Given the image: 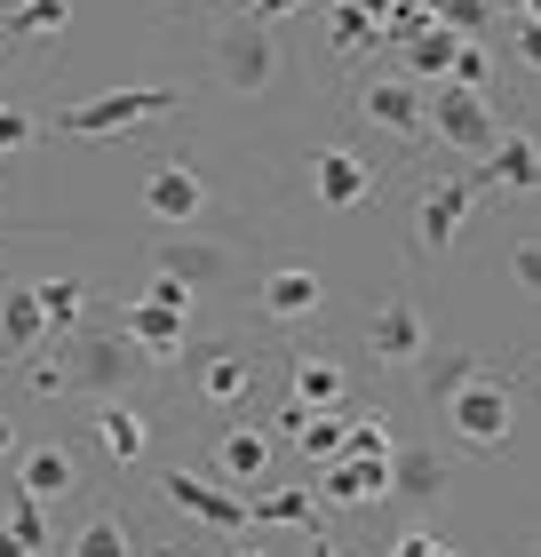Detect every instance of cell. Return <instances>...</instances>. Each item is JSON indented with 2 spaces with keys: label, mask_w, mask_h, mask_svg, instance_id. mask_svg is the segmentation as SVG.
<instances>
[{
  "label": "cell",
  "mask_w": 541,
  "mask_h": 557,
  "mask_svg": "<svg viewBox=\"0 0 541 557\" xmlns=\"http://www.w3.org/2000/svg\"><path fill=\"white\" fill-rule=\"evenodd\" d=\"M208 72H216V88H231V96H263L279 81V33L263 16H247V9L208 24Z\"/></svg>",
  "instance_id": "obj_1"
},
{
  "label": "cell",
  "mask_w": 541,
  "mask_h": 557,
  "mask_svg": "<svg viewBox=\"0 0 541 557\" xmlns=\"http://www.w3.org/2000/svg\"><path fill=\"white\" fill-rule=\"evenodd\" d=\"M144 367H151V359L120 335V326H81V335H64V374H72V398H127Z\"/></svg>",
  "instance_id": "obj_2"
},
{
  "label": "cell",
  "mask_w": 541,
  "mask_h": 557,
  "mask_svg": "<svg viewBox=\"0 0 541 557\" xmlns=\"http://www.w3.org/2000/svg\"><path fill=\"white\" fill-rule=\"evenodd\" d=\"M184 104V88H104V96H81V104L57 112V136H136L151 120H168Z\"/></svg>",
  "instance_id": "obj_3"
},
{
  "label": "cell",
  "mask_w": 541,
  "mask_h": 557,
  "mask_svg": "<svg viewBox=\"0 0 541 557\" xmlns=\"http://www.w3.org/2000/svg\"><path fill=\"white\" fill-rule=\"evenodd\" d=\"M367 359L374 367H422L430 359V311L415 287H391L367 311Z\"/></svg>",
  "instance_id": "obj_4"
},
{
  "label": "cell",
  "mask_w": 541,
  "mask_h": 557,
  "mask_svg": "<svg viewBox=\"0 0 541 557\" xmlns=\"http://www.w3.org/2000/svg\"><path fill=\"white\" fill-rule=\"evenodd\" d=\"M136 199H144V223H160V232H199V223L216 215V191L192 160H160Z\"/></svg>",
  "instance_id": "obj_5"
},
{
  "label": "cell",
  "mask_w": 541,
  "mask_h": 557,
  "mask_svg": "<svg viewBox=\"0 0 541 557\" xmlns=\"http://www.w3.org/2000/svg\"><path fill=\"white\" fill-rule=\"evenodd\" d=\"M446 422H454V438H462V446L494 454V446L509 438V422H518V398H509V383H502L494 367H478L470 383L446 398Z\"/></svg>",
  "instance_id": "obj_6"
},
{
  "label": "cell",
  "mask_w": 541,
  "mask_h": 557,
  "mask_svg": "<svg viewBox=\"0 0 541 557\" xmlns=\"http://www.w3.org/2000/svg\"><path fill=\"white\" fill-rule=\"evenodd\" d=\"M422 104H430V136H446V151H462V160H485V151L502 144V128H494V112H485V96H478V88H462V81H430V88H422Z\"/></svg>",
  "instance_id": "obj_7"
},
{
  "label": "cell",
  "mask_w": 541,
  "mask_h": 557,
  "mask_svg": "<svg viewBox=\"0 0 541 557\" xmlns=\"http://www.w3.org/2000/svg\"><path fill=\"white\" fill-rule=\"evenodd\" d=\"M470 208H478V175H430L415 199V223H406L415 256H446L462 239V223H470Z\"/></svg>",
  "instance_id": "obj_8"
},
{
  "label": "cell",
  "mask_w": 541,
  "mask_h": 557,
  "mask_svg": "<svg viewBox=\"0 0 541 557\" xmlns=\"http://www.w3.org/2000/svg\"><path fill=\"white\" fill-rule=\"evenodd\" d=\"M160 494H168L184 518H199L208 534H255V525H247V502L231 494L223 478H208V470H160Z\"/></svg>",
  "instance_id": "obj_9"
},
{
  "label": "cell",
  "mask_w": 541,
  "mask_h": 557,
  "mask_svg": "<svg viewBox=\"0 0 541 557\" xmlns=\"http://www.w3.org/2000/svg\"><path fill=\"white\" fill-rule=\"evenodd\" d=\"M151 271L160 278H184V287H223L231 271H239V247L231 239H192V232H168L160 247H151Z\"/></svg>",
  "instance_id": "obj_10"
},
{
  "label": "cell",
  "mask_w": 541,
  "mask_h": 557,
  "mask_svg": "<svg viewBox=\"0 0 541 557\" xmlns=\"http://www.w3.org/2000/svg\"><path fill=\"white\" fill-rule=\"evenodd\" d=\"M112 326L144 350L151 367H168V359H184V326H192V311H175V302H160V295H136Z\"/></svg>",
  "instance_id": "obj_11"
},
{
  "label": "cell",
  "mask_w": 541,
  "mask_h": 557,
  "mask_svg": "<svg viewBox=\"0 0 541 557\" xmlns=\"http://www.w3.org/2000/svg\"><path fill=\"white\" fill-rule=\"evenodd\" d=\"M358 112H367L382 136H398V144L430 136V104H422L415 81H358Z\"/></svg>",
  "instance_id": "obj_12"
},
{
  "label": "cell",
  "mask_w": 541,
  "mask_h": 557,
  "mask_svg": "<svg viewBox=\"0 0 541 557\" xmlns=\"http://www.w3.org/2000/svg\"><path fill=\"white\" fill-rule=\"evenodd\" d=\"M255 302H263V319L295 326V319H311L319 302H327V278L311 263H271L263 278H255Z\"/></svg>",
  "instance_id": "obj_13"
},
{
  "label": "cell",
  "mask_w": 541,
  "mask_h": 557,
  "mask_svg": "<svg viewBox=\"0 0 541 557\" xmlns=\"http://www.w3.org/2000/svg\"><path fill=\"white\" fill-rule=\"evenodd\" d=\"M208 478H223L231 494H239V486H255V478H271V430L239 414V422H231L223 438H216V454H208Z\"/></svg>",
  "instance_id": "obj_14"
},
{
  "label": "cell",
  "mask_w": 541,
  "mask_h": 557,
  "mask_svg": "<svg viewBox=\"0 0 541 557\" xmlns=\"http://www.w3.org/2000/svg\"><path fill=\"white\" fill-rule=\"evenodd\" d=\"M311 199L327 215H343V208H358V199H374V168L358 160L351 144H327L319 160H311Z\"/></svg>",
  "instance_id": "obj_15"
},
{
  "label": "cell",
  "mask_w": 541,
  "mask_h": 557,
  "mask_svg": "<svg viewBox=\"0 0 541 557\" xmlns=\"http://www.w3.org/2000/svg\"><path fill=\"white\" fill-rule=\"evenodd\" d=\"M446 486H454V462H446V454H430V446H391V502L430 510Z\"/></svg>",
  "instance_id": "obj_16"
},
{
  "label": "cell",
  "mask_w": 541,
  "mask_h": 557,
  "mask_svg": "<svg viewBox=\"0 0 541 557\" xmlns=\"http://www.w3.org/2000/svg\"><path fill=\"white\" fill-rule=\"evenodd\" d=\"M327 502H391V454H334L319 470Z\"/></svg>",
  "instance_id": "obj_17"
},
{
  "label": "cell",
  "mask_w": 541,
  "mask_h": 557,
  "mask_svg": "<svg viewBox=\"0 0 541 557\" xmlns=\"http://www.w3.org/2000/svg\"><path fill=\"white\" fill-rule=\"evenodd\" d=\"M72 486H81V462H72V446H16V494L64 502Z\"/></svg>",
  "instance_id": "obj_18"
},
{
  "label": "cell",
  "mask_w": 541,
  "mask_h": 557,
  "mask_svg": "<svg viewBox=\"0 0 541 557\" xmlns=\"http://www.w3.org/2000/svg\"><path fill=\"white\" fill-rule=\"evenodd\" d=\"M96 446H104L120 470H136L144 454H151V422H144V407H127V398H96Z\"/></svg>",
  "instance_id": "obj_19"
},
{
  "label": "cell",
  "mask_w": 541,
  "mask_h": 557,
  "mask_svg": "<svg viewBox=\"0 0 541 557\" xmlns=\"http://www.w3.org/2000/svg\"><path fill=\"white\" fill-rule=\"evenodd\" d=\"M279 430L303 446V462H311V470H327L334 454H343V438H351V407H334V414H303V407H287V414H279Z\"/></svg>",
  "instance_id": "obj_20"
},
{
  "label": "cell",
  "mask_w": 541,
  "mask_h": 557,
  "mask_svg": "<svg viewBox=\"0 0 541 557\" xmlns=\"http://www.w3.org/2000/svg\"><path fill=\"white\" fill-rule=\"evenodd\" d=\"M48 343V311H40V287H9L0 295V350L24 359V350Z\"/></svg>",
  "instance_id": "obj_21"
},
{
  "label": "cell",
  "mask_w": 541,
  "mask_h": 557,
  "mask_svg": "<svg viewBox=\"0 0 541 557\" xmlns=\"http://www.w3.org/2000/svg\"><path fill=\"white\" fill-rule=\"evenodd\" d=\"M478 175H485V184H502V191H541V144L533 136H502L478 160Z\"/></svg>",
  "instance_id": "obj_22"
},
{
  "label": "cell",
  "mask_w": 541,
  "mask_h": 557,
  "mask_svg": "<svg viewBox=\"0 0 541 557\" xmlns=\"http://www.w3.org/2000/svg\"><path fill=\"white\" fill-rule=\"evenodd\" d=\"M287 407H303V414L351 407V374L334 367V359H295V398H287Z\"/></svg>",
  "instance_id": "obj_23"
},
{
  "label": "cell",
  "mask_w": 541,
  "mask_h": 557,
  "mask_svg": "<svg viewBox=\"0 0 541 557\" xmlns=\"http://www.w3.org/2000/svg\"><path fill=\"white\" fill-rule=\"evenodd\" d=\"M64 557H136V525H127L120 510H88L81 525H72Z\"/></svg>",
  "instance_id": "obj_24"
},
{
  "label": "cell",
  "mask_w": 541,
  "mask_h": 557,
  "mask_svg": "<svg viewBox=\"0 0 541 557\" xmlns=\"http://www.w3.org/2000/svg\"><path fill=\"white\" fill-rule=\"evenodd\" d=\"M199 398H208V407H223V414H239L247 398H255V367L239 359V350H223V359L199 367Z\"/></svg>",
  "instance_id": "obj_25"
},
{
  "label": "cell",
  "mask_w": 541,
  "mask_h": 557,
  "mask_svg": "<svg viewBox=\"0 0 541 557\" xmlns=\"http://www.w3.org/2000/svg\"><path fill=\"white\" fill-rule=\"evenodd\" d=\"M40 311H48V343L88 326V278H40Z\"/></svg>",
  "instance_id": "obj_26"
},
{
  "label": "cell",
  "mask_w": 541,
  "mask_h": 557,
  "mask_svg": "<svg viewBox=\"0 0 541 557\" xmlns=\"http://www.w3.org/2000/svg\"><path fill=\"white\" fill-rule=\"evenodd\" d=\"M247 525H303V534H319V510L303 486H271V494L247 502Z\"/></svg>",
  "instance_id": "obj_27"
},
{
  "label": "cell",
  "mask_w": 541,
  "mask_h": 557,
  "mask_svg": "<svg viewBox=\"0 0 541 557\" xmlns=\"http://www.w3.org/2000/svg\"><path fill=\"white\" fill-rule=\"evenodd\" d=\"M478 367H485L478 350H430V359H422V391H430V407H446V398L470 383Z\"/></svg>",
  "instance_id": "obj_28"
},
{
  "label": "cell",
  "mask_w": 541,
  "mask_h": 557,
  "mask_svg": "<svg viewBox=\"0 0 541 557\" xmlns=\"http://www.w3.org/2000/svg\"><path fill=\"white\" fill-rule=\"evenodd\" d=\"M454 57H462V33H454V24L415 33V72H422V81H454Z\"/></svg>",
  "instance_id": "obj_29"
},
{
  "label": "cell",
  "mask_w": 541,
  "mask_h": 557,
  "mask_svg": "<svg viewBox=\"0 0 541 557\" xmlns=\"http://www.w3.org/2000/svg\"><path fill=\"white\" fill-rule=\"evenodd\" d=\"M64 24H72V0H24V9H16L24 40H64Z\"/></svg>",
  "instance_id": "obj_30"
},
{
  "label": "cell",
  "mask_w": 541,
  "mask_h": 557,
  "mask_svg": "<svg viewBox=\"0 0 541 557\" xmlns=\"http://www.w3.org/2000/svg\"><path fill=\"white\" fill-rule=\"evenodd\" d=\"M24 391L33 398H72V374H64V359H48V350H24Z\"/></svg>",
  "instance_id": "obj_31"
},
{
  "label": "cell",
  "mask_w": 541,
  "mask_h": 557,
  "mask_svg": "<svg viewBox=\"0 0 541 557\" xmlns=\"http://www.w3.org/2000/svg\"><path fill=\"white\" fill-rule=\"evenodd\" d=\"M509 287H518L526 302H541V232L509 239Z\"/></svg>",
  "instance_id": "obj_32"
},
{
  "label": "cell",
  "mask_w": 541,
  "mask_h": 557,
  "mask_svg": "<svg viewBox=\"0 0 541 557\" xmlns=\"http://www.w3.org/2000/svg\"><path fill=\"white\" fill-rule=\"evenodd\" d=\"M9 525H16V534L33 542V549H48V502H33V494H9Z\"/></svg>",
  "instance_id": "obj_33"
},
{
  "label": "cell",
  "mask_w": 541,
  "mask_h": 557,
  "mask_svg": "<svg viewBox=\"0 0 541 557\" xmlns=\"http://www.w3.org/2000/svg\"><path fill=\"white\" fill-rule=\"evenodd\" d=\"M391 557H462L454 542H438V534H422V525H415V534H398L391 542Z\"/></svg>",
  "instance_id": "obj_34"
},
{
  "label": "cell",
  "mask_w": 541,
  "mask_h": 557,
  "mask_svg": "<svg viewBox=\"0 0 541 557\" xmlns=\"http://www.w3.org/2000/svg\"><path fill=\"white\" fill-rule=\"evenodd\" d=\"M24 136H33V120H24L16 104H0V160H9V151H16Z\"/></svg>",
  "instance_id": "obj_35"
},
{
  "label": "cell",
  "mask_w": 541,
  "mask_h": 557,
  "mask_svg": "<svg viewBox=\"0 0 541 557\" xmlns=\"http://www.w3.org/2000/svg\"><path fill=\"white\" fill-rule=\"evenodd\" d=\"M509 24H518V57L541 72V16H509Z\"/></svg>",
  "instance_id": "obj_36"
},
{
  "label": "cell",
  "mask_w": 541,
  "mask_h": 557,
  "mask_svg": "<svg viewBox=\"0 0 541 557\" xmlns=\"http://www.w3.org/2000/svg\"><path fill=\"white\" fill-rule=\"evenodd\" d=\"M0 557H40V549H33V542H24V534H16V525H0Z\"/></svg>",
  "instance_id": "obj_37"
},
{
  "label": "cell",
  "mask_w": 541,
  "mask_h": 557,
  "mask_svg": "<svg viewBox=\"0 0 541 557\" xmlns=\"http://www.w3.org/2000/svg\"><path fill=\"white\" fill-rule=\"evenodd\" d=\"M0 462H16V422L0 414Z\"/></svg>",
  "instance_id": "obj_38"
},
{
  "label": "cell",
  "mask_w": 541,
  "mask_h": 557,
  "mask_svg": "<svg viewBox=\"0 0 541 557\" xmlns=\"http://www.w3.org/2000/svg\"><path fill=\"white\" fill-rule=\"evenodd\" d=\"M303 557H343V549H334L327 534H311V549H303Z\"/></svg>",
  "instance_id": "obj_39"
},
{
  "label": "cell",
  "mask_w": 541,
  "mask_h": 557,
  "mask_svg": "<svg viewBox=\"0 0 541 557\" xmlns=\"http://www.w3.org/2000/svg\"><path fill=\"white\" fill-rule=\"evenodd\" d=\"M502 9H509V16H526V0H502Z\"/></svg>",
  "instance_id": "obj_40"
},
{
  "label": "cell",
  "mask_w": 541,
  "mask_h": 557,
  "mask_svg": "<svg viewBox=\"0 0 541 557\" xmlns=\"http://www.w3.org/2000/svg\"><path fill=\"white\" fill-rule=\"evenodd\" d=\"M526 557H541V534H533V542H526Z\"/></svg>",
  "instance_id": "obj_41"
},
{
  "label": "cell",
  "mask_w": 541,
  "mask_h": 557,
  "mask_svg": "<svg viewBox=\"0 0 541 557\" xmlns=\"http://www.w3.org/2000/svg\"><path fill=\"white\" fill-rule=\"evenodd\" d=\"M526 16H541V0H526Z\"/></svg>",
  "instance_id": "obj_42"
},
{
  "label": "cell",
  "mask_w": 541,
  "mask_h": 557,
  "mask_svg": "<svg viewBox=\"0 0 541 557\" xmlns=\"http://www.w3.org/2000/svg\"><path fill=\"white\" fill-rule=\"evenodd\" d=\"M231 557H263V549H231Z\"/></svg>",
  "instance_id": "obj_43"
},
{
  "label": "cell",
  "mask_w": 541,
  "mask_h": 557,
  "mask_svg": "<svg viewBox=\"0 0 541 557\" xmlns=\"http://www.w3.org/2000/svg\"><path fill=\"white\" fill-rule=\"evenodd\" d=\"M160 557H175V549H160Z\"/></svg>",
  "instance_id": "obj_44"
}]
</instances>
